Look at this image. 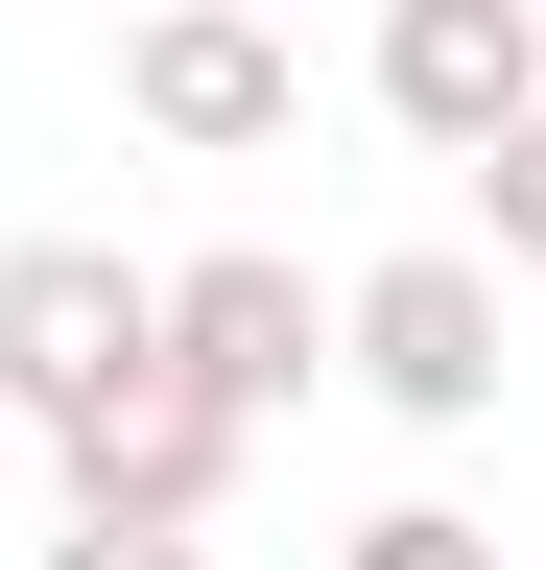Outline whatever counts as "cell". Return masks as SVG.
Returning a JSON list of instances; mask_svg holds the SVG:
<instances>
[{
	"instance_id": "obj_1",
	"label": "cell",
	"mask_w": 546,
	"mask_h": 570,
	"mask_svg": "<svg viewBox=\"0 0 546 570\" xmlns=\"http://www.w3.org/2000/svg\"><path fill=\"white\" fill-rule=\"evenodd\" d=\"M167 356V262L119 238H0V428H96Z\"/></svg>"
},
{
	"instance_id": "obj_2",
	"label": "cell",
	"mask_w": 546,
	"mask_h": 570,
	"mask_svg": "<svg viewBox=\"0 0 546 570\" xmlns=\"http://www.w3.org/2000/svg\"><path fill=\"white\" fill-rule=\"evenodd\" d=\"M332 381H357L380 428H499V262L475 238H404L332 285Z\"/></svg>"
},
{
	"instance_id": "obj_3",
	"label": "cell",
	"mask_w": 546,
	"mask_h": 570,
	"mask_svg": "<svg viewBox=\"0 0 546 570\" xmlns=\"http://www.w3.org/2000/svg\"><path fill=\"white\" fill-rule=\"evenodd\" d=\"M119 119L190 142V167H238V142L309 119V71H286V24H261V0H143V24H119Z\"/></svg>"
},
{
	"instance_id": "obj_4",
	"label": "cell",
	"mask_w": 546,
	"mask_h": 570,
	"mask_svg": "<svg viewBox=\"0 0 546 570\" xmlns=\"http://www.w3.org/2000/svg\"><path fill=\"white\" fill-rule=\"evenodd\" d=\"M238 452H261V428H238L215 381H167V356H143V381H119L96 428H48L72 523H215V499H238Z\"/></svg>"
},
{
	"instance_id": "obj_5",
	"label": "cell",
	"mask_w": 546,
	"mask_h": 570,
	"mask_svg": "<svg viewBox=\"0 0 546 570\" xmlns=\"http://www.w3.org/2000/svg\"><path fill=\"white\" fill-rule=\"evenodd\" d=\"M167 381H215L238 428H286V404L332 381V309H309V262H261V238L167 262Z\"/></svg>"
},
{
	"instance_id": "obj_6",
	"label": "cell",
	"mask_w": 546,
	"mask_h": 570,
	"mask_svg": "<svg viewBox=\"0 0 546 570\" xmlns=\"http://www.w3.org/2000/svg\"><path fill=\"white\" fill-rule=\"evenodd\" d=\"M546 96V0H380V119L404 142H499Z\"/></svg>"
},
{
	"instance_id": "obj_7",
	"label": "cell",
	"mask_w": 546,
	"mask_h": 570,
	"mask_svg": "<svg viewBox=\"0 0 546 570\" xmlns=\"http://www.w3.org/2000/svg\"><path fill=\"white\" fill-rule=\"evenodd\" d=\"M451 167H475V262H523V285H546V96H523L499 142H451Z\"/></svg>"
},
{
	"instance_id": "obj_8",
	"label": "cell",
	"mask_w": 546,
	"mask_h": 570,
	"mask_svg": "<svg viewBox=\"0 0 546 570\" xmlns=\"http://www.w3.org/2000/svg\"><path fill=\"white\" fill-rule=\"evenodd\" d=\"M332 570H499L475 499H380V523H332Z\"/></svg>"
},
{
	"instance_id": "obj_9",
	"label": "cell",
	"mask_w": 546,
	"mask_h": 570,
	"mask_svg": "<svg viewBox=\"0 0 546 570\" xmlns=\"http://www.w3.org/2000/svg\"><path fill=\"white\" fill-rule=\"evenodd\" d=\"M48 570H215V523H72Z\"/></svg>"
},
{
	"instance_id": "obj_10",
	"label": "cell",
	"mask_w": 546,
	"mask_h": 570,
	"mask_svg": "<svg viewBox=\"0 0 546 570\" xmlns=\"http://www.w3.org/2000/svg\"><path fill=\"white\" fill-rule=\"evenodd\" d=\"M261 24H286V0H261Z\"/></svg>"
}]
</instances>
